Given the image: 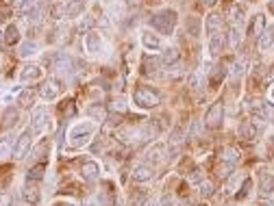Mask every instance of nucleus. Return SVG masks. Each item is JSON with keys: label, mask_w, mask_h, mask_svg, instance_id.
<instances>
[{"label": "nucleus", "mask_w": 274, "mask_h": 206, "mask_svg": "<svg viewBox=\"0 0 274 206\" xmlns=\"http://www.w3.org/2000/svg\"><path fill=\"white\" fill-rule=\"evenodd\" d=\"M261 115L266 118V121H274V104H270V102H263Z\"/></svg>", "instance_id": "58836bf2"}, {"label": "nucleus", "mask_w": 274, "mask_h": 206, "mask_svg": "<svg viewBox=\"0 0 274 206\" xmlns=\"http://www.w3.org/2000/svg\"><path fill=\"white\" fill-rule=\"evenodd\" d=\"M81 176H83V180H87V182L98 180V176H100V167H98V163H94V161L83 163V167H81Z\"/></svg>", "instance_id": "f8f14e48"}, {"label": "nucleus", "mask_w": 274, "mask_h": 206, "mask_svg": "<svg viewBox=\"0 0 274 206\" xmlns=\"http://www.w3.org/2000/svg\"><path fill=\"white\" fill-rule=\"evenodd\" d=\"M83 4H85V0H70V2H66V16L76 17L83 11Z\"/></svg>", "instance_id": "c85d7f7f"}, {"label": "nucleus", "mask_w": 274, "mask_h": 206, "mask_svg": "<svg viewBox=\"0 0 274 206\" xmlns=\"http://www.w3.org/2000/svg\"><path fill=\"white\" fill-rule=\"evenodd\" d=\"M196 206H207V204H196Z\"/></svg>", "instance_id": "4d7b16f0"}, {"label": "nucleus", "mask_w": 274, "mask_h": 206, "mask_svg": "<svg viewBox=\"0 0 274 206\" xmlns=\"http://www.w3.org/2000/svg\"><path fill=\"white\" fill-rule=\"evenodd\" d=\"M244 2H248V0H244Z\"/></svg>", "instance_id": "13d9d810"}, {"label": "nucleus", "mask_w": 274, "mask_h": 206, "mask_svg": "<svg viewBox=\"0 0 274 206\" xmlns=\"http://www.w3.org/2000/svg\"><path fill=\"white\" fill-rule=\"evenodd\" d=\"M259 191H261V195L274 193V174H270L266 170L259 172Z\"/></svg>", "instance_id": "1a4fd4ad"}, {"label": "nucleus", "mask_w": 274, "mask_h": 206, "mask_svg": "<svg viewBox=\"0 0 274 206\" xmlns=\"http://www.w3.org/2000/svg\"><path fill=\"white\" fill-rule=\"evenodd\" d=\"M157 2H159V0H157Z\"/></svg>", "instance_id": "bf43d9fd"}, {"label": "nucleus", "mask_w": 274, "mask_h": 206, "mask_svg": "<svg viewBox=\"0 0 274 206\" xmlns=\"http://www.w3.org/2000/svg\"><path fill=\"white\" fill-rule=\"evenodd\" d=\"M87 113H90L94 120H98V121L100 120H107V109H105L103 104H91L90 109H87Z\"/></svg>", "instance_id": "e433bc0d"}, {"label": "nucleus", "mask_w": 274, "mask_h": 206, "mask_svg": "<svg viewBox=\"0 0 274 206\" xmlns=\"http://www.w3.org/2000/svg\"><path fill=\"white\" fill-rule=\"evenodd\" d=\"M37 52V44L35 41H24V44H20V48H18V54H20L22 59H26V57H33V54Z\"/></svg>", "instance_id": "7c9ffc66"}, {"label": "nucleus", "mask_w": 274, "mask_h": 206, "mask_svg": "<svg viewBox=\"0 0 274 206\" xmlns=\"http://www.w3.org/2000/svg\"><path fill=\"white\" fill-rule=\"evenodd\" d=\"M4 41H7L9 46H18L20 44V31H18L16 24H9L7 31H4Z\"/></svg>", "instance_id": "b1692460"}, {"label": "nucleus", "mask_w": 274, "mask_h": 206, "mask_svg": "<svg viewBox=\"0 0 274 206\" xmlns=\"http://www.w3.org/2000/svg\"><path fill=\"white\" fill-rule=\"evenodd\" d=\"M94 26V17H85L81 22V33H90V29Z\"/></svg>", "instance_id": "c03bdc74"}, {"label": "nucleus", "mask_w": 274, "mask_h": 206, "mask_svg": "<svg viewBox=\"0 0 274 206\" xmlns=\"http://www.w3.org/2000/svg\"><path fill=\"white\" fill-rule=\"evenodd\" d=\"M272 98H274V87H272Z\"/></svg>", "instance_id": "6e6d98bb"}, {"label": "nucleus", "mask_w": 274, "mask_h": 206, "mask_svg": "<svg viewBox=\"0 0 274 206\" xmlns=\"http://www.w3.org/2000/svg\"><path fill=\"white\" fill-rule=\"evenodd\" d=\"M37 4H39V0H20V2H18V16L26 20V17L37 9Z\"/></svg>", "instance_id": "a211bd4d"}, {"label": "nucleus", "mask_w": 274, "mask_h": 206, "mask_svg": "<svg viewBox=\"0 0 274 206\" xmlns=\"http://www.w3.org/2000/svg\"><path fill=\"white\" fill-rule=\"evenodd\" d=\"M272 44H274V29H266L261 35H259L257 46H259V50H261V52H266V50L272 48Z\"/></svg>", "instance_id": "f3484780"}, {"label": "nucleus", "mask_w": 274, "mask_h": 206, "mask_svg": "<svg viewBox=\"0 0 274 206\" xmlns=\"http://www.w3.org/2000/svg\"><path fill=\"white\" fill-rule=\"evenodd\" d=\"M33 128H26L24 133L20 135V137L16 139V148H13V154H16V158H24L26 152L31 150V143H33Z\"/></svg>", "instance_id": "423d86ee"}, {"label": "nucleus", "mask_w": 274, "mask_h": 206, "mask_svg": "<svg viewBox=\"0 0 274 206\" xmlns=\"http://www.w3.org/2000/svg\"><path fill=\"white\" fill-rule=\"evenodd\" d=\"M222 24H224V20H222L220 13H209L207 16V22H205V29H207V35H216V33H222Z\"/></svg>", "instance_id": "9b49d317"}, {"label": "nucleus", "mask_w": 274, "mask_h": 206, "mask_svg": "<svg viewBox=\"0 0 274 206\" xmlns=\"http://www.w3.org/2000/svg\"><path fill=\"white\" fill-rule=\"evenodd\" d=\"M222 48H224V31L209 37V52H211L213 57H218V54L222 52Z\"/></svg>", "instance_id": "4468645a"}, {"label": "nucleus", "mask_w": 274, "mask_h": 206, "mask_svg": "<svg viewBox=\"0 0 274 206\" xmlns=\"http://www.w3.org/2000/svg\"><path fill=\"white\" fill-rule=\"evenodd\" d=\"M11 204L13 206V198L9 193H0V206H9Z\"/></svg>", "instance_id": "de8ad7c7"}, {"label": "nucleus", "mask_w": 274, "mask_h": 206, "mask_svg": "<svg viewBox=\"0 0 274 206\" xmlns=\"http://www.w3.org/2000/svg\"><path fill=\"white\" fill-rule=\"evenodd\" d=\"M239 41H241V26H233V24H231L229 39H226V44H229V48H237Z\"/></svg>", "instance_id": "c756f323"}, {"label": "nucleus", "mask_w": 274, "mask_h": 206, "mask_svg": "<svg viewBox=\"0 0 274 206\" xmlns=\"http://www.w3.org/2000/svg\"><path fill=\"white\" fill-rule=\"evenodd\" d=\"M46 174V163H37V165L33 167H29V174H26V180L29 182H37V180H41Z\"/></svg>", "instance_id": "5701e85b"}, {"label": "nucleus", "mask_w": 274, "mask_h": 206, "mask_svg": "<svg viewBox=\"0 0 274 206\" xmlns=\"http://www.w3.org/2000/svg\"><path fill=\"white\" fill-rule=\"evenodd\" d=\"M18 124V111L13 109V106H7L2 113V126L4 128H11V126Z\"/></svg>", "instance_id": "393cba45"}, {"label": "nucleus", "mask_w": 274, "mask_h": 206, "mask_svg": "<svg viewBox=\"0 0 274 206\" xmlns=\"http://www.w3.org/2000/svg\"><path fill=\"white\" fill-rule=\"evenodd\" d=\"M53 69L59 74V76L70 78V76H72V72H74V61H72V57H68V54H63V52H57L53 57Z\"/></svg>", "instance_id": "20e7f679"}, {"label": "nucleus", "mask_w": 274, "mask_h": 206, "mask_svg": "<svg viewBox=\"0 0 274 206\" xmlns=\"http://www.w3.org/2000/svg\"><path fill=\"white\" fill-rule=\"evenodd\" d=\"M185 29H187V35L198 37V35H201V20H198V17H187Z\"/></svg>", "instance_id": "c9c22d12"}, {"label": "nucleus", "mask_w": 274, "mask_h": 206, "mask_svg": "<svg viewBox=\"0 0 274 206\" xmlns=\"http://www.w3.org/2000/svg\"><path fill=\"white\" fill-rule=\"evenodd\" d=\"M239 158H241V154H239L235 148H224V150H222V154H220V161L233 163V165H237Z\"/></svg>", "instance_id": "bb28decb"}, {"label": "nucleus", "mask_w": 274, "mask_h": 206, "mask_svg": "<svg viewBox=\"0 0 274 206\" xmlns=\"http://www.w3.org/2000/svg\"><path fill=\"white\" fill-rule=\"evenodd\" d=\"M244 61H235L233 65H231V76L233 78H237V76H241V74H244Z\"/></svg>", "instance_id": "a19ab883"}, {"label": "nucleus", "mask_w": 274, "mask_h": 206, "mask_svg": "<svg viewBox=\"0 0 274 206\" xmlns=\"http://www.w3.org/2000/svg\"><path fill=\"white\" fill-rule=\"evenodd\" d=\"M222 121H224V104H222V100L213 102L211 109L207 111V118H205V124L209 126V128L218 130L222 126Z\"/></svg>", "instance_id": "39448f33"}, {"label": "nucleus", "mask_w": 274, "mask_h": 206, "mask_svg": "<svg viewBox=\"0 0 274 206\" xmlns=\"http://www.w3.org/2000/svg\"><path fill=\"white\" fill-rule=\"evenodd\" d=\"M152 176H155V167L146 165V163H142V165H137L133 170V180L135 182H148L152 180Z\"/></svg>", "instance_id": "ddd939ff"}, {"label": "nucleus", "mask_w": 274, "mask_h": 206, "mask_svg": "<svg viewBox=\"0 0 274 206\" xmlns=\"http://www.w3.org/2000/svg\"><path fill=\"white\" fill-rule=\"evenodd\" d=\"M268 9H270V11L274 13V0H272V2H270V4H268Z\"/></svg>", "instance_id": "5fc2aeb1"}, {"label": "nucleus", "mask_w": 274, "mask_h": 206, "mask_svg": "<svg viewBox=\"0 0 274 206\" xmlns=\"http://www.w3.org/2000/svg\"><path fill=\"white\" fill-rule=\"evenodd\" d=\"M224 76H226V69H224V65H218V68H216V72L211 74V85H218V83H220Z\"/></svg>", "instance_id": "ea45409f"}, {"label": "nucleus", "mask_w": 274, "mask_h": 206, "mask_svg": "<svg viewBox=\"0 0 274 206\" xmlns=\"http://www.w3.org/2000/svg\"><path fill=\"white\" fill-rule=\"evenodd\" d=\"M205 74H209V69H196V72L189 76V87L194 89V91H198V89H202V85H205Z\"/></svg>", "instance_id": "412c9836"}, {"label": "nucleus", "mask_w": 274, "mask_h": 206, "mask_svg": "<svg viewBox=\"0 0 274 206\" xmlns=\"http://www.w3.org/2000/svg\"><path fill=\"white\" fill-rule=\"evenodd\" d=\"M13 141H16V137H11V135L0 139V158H9L13 154V148H16Z\"/></svg>", "instance_id": "4be33fe9"}, {"label": "nucleus", "mask_w": 274, "mask_h": 206, "mask_svg": "<svg viewBox=\"0 0 274 206\" xmlns=\"http://www.w3.org/2000/svg\"><path fill=\"white\" fill-rule=\"evenodd\" d=\"M248 189H250V178H246V180H244V187H241V191L237 193V198H246V195H248Z\"/></svg>", "instance_id": "09e8293b"}, {"label": "nucleus", "mask_w": 274, "mask_h": 206, "mask_svg": "<svg viewBox=\"0 0 274 206\" xmlns=\"http://www.w3.org/2000/svg\"><path fill=\"white\" fill-rule=\"evenodd\" d=\"M22 200H24L26 204H37L39 202V191H37L35 182H29V185H24V189H22Z\"/></svg>", "instance_id": "2eb2a0df"}, {"label": "nucleus", "mask_w": 274, "mask_h": 206, "mask_svg": "<svg viewBox=\"0 0 274 206\" xmlns=\"http://www.w3.org/2000/svg\"><path fill=\"white\" fill-rule=\"evenodd\" d=\"M257 133H259V130L255 128L253 121H241L239 128H237V135L241 139H246V141H253V139L257 137Z\"/></svg>", "instance_id": "dca6fc26"}, {"label": "nucleus", "mask_w": 274, "mask_h": 206, "mask_svg": "<svg viewBox=\"0 0 274 206\" xmlns=\"http://www.w3.org/2000/svg\"><path fill=\"white\" fill-rule=\"evenodd\" d=\"M263 26H266V17L259 13V16H255V20H253V26H250V35H253L255 39H259V35L266 31Z\"/></svg>", "instance_id": "a878e982"}, {"label": "nucleus", "mask_w": 274, "mask_h": 206, "mask_svg": "<svg viewBox=\"0 0 274 206\" xmlns=\"http://www.w3.org/2000/svg\"><path fill=\"white\" fill-rule=\"evenodd\" d=\"M142 41H144V46H146V48H150V50H159V48H161V39H159V35H155L152 31H144Z\"/></svg>", "instance_id": "aec40b11"}, {"label": "nucleus", "mask_w": 274, "mask_h": 206, "mask_svg": "<svg viewBox=\"0 0 274 206\" xmlns=\"http://www.w3.org/2000/svg\"><path fill=\"white\" fill-rule=\"evenodd\" d=\"M176 61H179V50L176 48H165L161 52V63L164 65H174Z\"/></svg>", "instance_id": "473e14b6"}, {"label": "nucleus", "mask_w": 274, "mask_h": 206, "mask_svg": "<svg viewBox=\"0 0 274 206\" xmlns=\"http://www.w3.org/2000/svg\"><path fill=\"white\" fill-rule=\"evenodd\" d=\"M189 178H192V182H201V180H205V174H202L201 167H194V172Z\"/></svg>", "instance_id": "37998d69"}, {"label": "nucleus", "mask_w": 274, "mask_h": 206, "mask_svg": "<svg viewBox=\"0 0 274 206\" xmlns=\"http://www.w3.org/2000/svg\"><path fill=\"white\" fill-rule=\"evenodd\" d=\"M41 76V68L39 65H24L22 68V72H20V78L22 81H35V78H39Z\"/></svg>", "instance_id": "6ab92c4d"}, {"label": "nucleus", "mask_w": 274, "mask_h": 206, "mask_svg": "<svg viewBox=\"0 0 274 206\" xmlns=\"http://www.w3.org/2000/svg\"><path fill=\"white\" fill-rule=\"evenodd\" d=\"M59 109H61V115H68V118H72L74 115V106H72V102H68V106H59Z\"/></svg>", "instance_id": "a18cd8bd"}, {"label": "nucleus", "mask_w": 274, "mask_h": 206, "mask_svg": "<svg viewBox=\"0 0 274 206\" xmlns=\"http://www.w3.org/2000/svg\"><path fill=\"white\" fill-rule=\"evenodd\" d=\"M91 135H94V124H78L74 126V130L70 133V143H72V148H83L85 143H90Z\"/></svg>", "instance_id": "7ed1b4c3"}, {"label": "nucleus", "mask_w": 274, "mask_h": 206, "mask_svg": "<svg viewBox=\"0 0 274 206\" xmlns=\"http://www.w3.org/2000/svg\"><path fill=\"white\" fill-rule=\"evenodd\" d=\"M155 68H157L155 61L150 57H144V74H155Z\"/></svg>", "instance_id": "79ce46f5"}, {"label": "nucleus", "mask_w": 274, "mask_h": 206, "mask_svg": "<svg viewBox=\"0 0 274 206\" xmlns=\"http://www.w3.org/2000/svg\"><path fill=\"white\" fill-rule=\"evenodd\" d=\"M31 128H33V133H41V130L48 126V111L44 109V106H39V109L33 111V115H31Z\"/></svg>", "instance_id": "0eeeda50"}, {"label": "nucleus", "mask_w": 274, "mask_h": 206, "mask_svg": "<svg viewBox=\"0 0 274 206\" xmlns=\"http://www.w3.org/2000/svg\"><path fill=\"white\" fill-rule=\"evenodd\" d=\"M159 206H172V198H170V195H164V198H161V202H159Z\"/></svg>", "instance_id": "3c124183"}, {"label": "nucleus", "mask_w": 274, "mask_h": 206, "mask_svg": "<svg viewBox=\"0 0 274 206\" xmlns=\"http://www.w3.org/2000/svg\"><path fill=\"white\" fill-rule=\"evenodd\" d=\"M35 100V93L31 91V89H24V91L18 96V104L22 106V109H31V104H33Z\"/></svg>", "instance_id": "2f4dec72"}, {"label": "nucleus", "mask_w": 274, "mask_h": 206, "mask_svg": "<svg viewBox=\"0 0 274 206\" xmlns=\"http://www.w3.org/2000/svg\"><path fill=\"white\" fill-rule=\"evenodd\" d=\"M233 170H235V165L233 163H226V161H220V165L216 167V176L220 178V180H226L231 174H233Z\"/></svg>", "instance_id": "cd10ccee"}, {"label": "nucleus", "mask_w": 274, "mask_h": 206, "mask_svg": "<svg viewBox=\"0 0 274 206\" xmlns=\"http://www.w3.org/2000/svg\"><path fill=\"white\" fill-rule=\"evenodd\" d=\"M176 20H179V16H176L174 9H164V11H157L150 16V26L155 29L157 33H161V35H172V31H174L176 26Z\"/></svg>", "instance_id": "f257e3e1"}, {"label": "nucleus", "mask_w": 274, "mask_h": 206, "mask_svg": "<svg viewBox=\"0 0 274 206\" xmlns=\"http://www.w3.org/2000/svg\"><path fill=\"white\" fill-rule=\"evenodd\" d=\"M213 191H216V189H213V182H211V180H207V178H205V180L198 182V193H201V195L209 198V195H211Z\"/></svg>", "instance_id": "4c0bfd02"}, {"label": "nucleus", "mask_w": 274, "mask_h": 206, "mask_svg": "<svg viewBox=\"0 0 274 206\" xmlns=\"http://www.w3.org/2000/svg\"><path fill=\"white\" fill-rule=\"evenodd\" d=\"M229 16H231V17H229L231 24H233V26H241V29H244V11H241L239 7H233V9H231Z\"/></svg>", "instance_id": "f704fd0d"}, {"label": "nucleus", "mask_w": 274, "mask_h": 206, "mask_svg": "<svg viewBox=\"0 0 274 206\" xmlns=\"http://www.w3.org/2000/svg\"><path fill=\"white\" fill-rule=\"evenodd\" d=\"M261 206H274V202H272V200H263Z\"/></svg>", "instance_id": "864d4df0"}, {"label": "nucleus", "mask_w": 274, "mask_h": 206, "mask_svg": "<svg viewBox=\"0 0 274 206\" xmlns=\"http://www.w3.org/2000/svg\"><path fill=\"white\" fill-rule=\"evenodd\" d=\"M133 102L137 106H142V109H152V106H157L161 102V96L152 87H137L133 91Z\"/></svg>", "instance_id": "f03ea898"}, {"label": "nucleus", "mask_w": 274, "mask_h": 206, "mask_svg": "<svg viewBox=\"0 0 274 206\" xmlns=\"http://www.w3.org/2000/svg\"><path fill=\"white\" fill-rule=\"evenodd\" d=\"M164 154H165V146H164V143H159V146L148 150L146 158H148V161H152V163H157V161H161V158H164Z\"/></svg>", "instance_id": "72a5a7b5"}, {"label": "nucleus", "mask_w": 274, "mask_h": 206, "mask_svg": "<svg viewBox=\"0 0 274 206\" xmlns=\"http://www.w3.org/2000/svg\"><path fill=\"white\" fill-rule=\"evenodd\" d=\"M85 48L90 54H98L100 48H103V37H100L96 31L85 33Z\"/></svg>", "instance_id": "6e6552de"}, {"label": "nucleus", "mask_w": 274, "mask_h": 206, "mask_svg": "<svg viewBox=\"0 0 274 206\" xmlns=\"http://www.w3.org/2000/svg\"><path fill=\"white\" fill-rule=\"evenodd\" d=\"M39 93H41V98H44V100H55V98L59 96V83L55 81V78H48V81L41 83Z\"/></svg>", "instance_id": "9d476101"}, {"label": "nucleus", "mask_w": 274, "mask_h": 206, "mask_svg": "<svg viewBox=\"0 0 274 206\" xmlns=\"http://www.w3.org/2000/svg\"><path fill=\"white\" fill-rule=\"evenodd\" d=\"M139 4H142V0H127V7L128 9H137Z\"/></svg>", "instance_id": "8fccbe9b"}, {"label": "nucleus", "mask_w": 274, "mask_h": 206, "mask_svg": "<svg viewBox=\"0 0 274 206\" xmlns=\"http://www.w3.org/2000/svg\"><path fill=\"white\" fill-rule=\"evenodd\" d=\"M113 111H120V113H124V111H127V102H124L122 98H120V100H115V102H113Z\"/></svg>", "instance_id": "49530a36"}, {"label": "nucleus", "mask_w": 274, "mask_h": 206, "mask_svg": "<svg viewBox=\"0 0 274 206\" xmlns=\"http://www.w3.org/2000/svg\"><path fill=\"white\" fill-rule=\"evenodd\" d=\"M201 2H202V4H207V7H213V4H216L218 0H201Z\"/></svg>", "instance_id": "603ef678"}]
</instances>
